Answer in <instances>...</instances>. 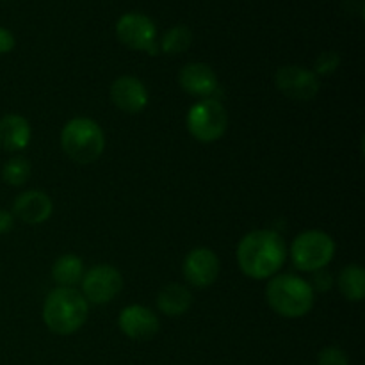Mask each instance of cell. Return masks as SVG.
I'll return each mask as SVG.
<instances>
[{
	"mask_svg": "<svg viewBox=\"0 0 365 365\" xmlns=\"http://www.w3.org/2000/svg\"><path fill=\"white\" fill-rule=\"evenodd\" d=\"M341 66V56L337 52H323L316 59L314 73L316 75H331Z\"/></svg>",
	"mask_w": 365,
	"mask_h": 365,
	"instance_id": "21",
	"label": "cell"
},
{
	"mask_svg": "<svg viewBox=\"0 0 365 365\" xmlns=\"http://www.w3.org/2000/svg\"><path fill=\"white\" fill-rule=\"evenodd\" d=\"M61 146L75 163L91 164L103 153L106 138L96 121L89 118H73L63 127Z\"/></svg>",
	"mask_w": 365,
	"mask_h": 365,
	"instance_id": "4",
	"label": "cell"
},
{
	"mask_svg": "<svg viewBox=\"0 0 365 365\" xmlns=\"http://www.w3.org/2000/svg\"><path fill=\"white\" fill-rule=\"evenodd\" d=\"M331 284H334V280H331V274L327 269L314 271V280L310 284L312 291H328Z\"/></svg>",
	"mask_w": 365,
	"mask_h": 365,
	"instance_id": "23",
	"label": "cell"
},
{
	"mask_svg": "<svg viewBox=\"0 0 365 365\" xmlns=\"http://www.w3.org/2000/svg\"><path fill=\"white\" fill-rule=\"evenodd\" d=\"M118 327L132 341H150L159 331V319L150 309L143 305H130L121 310L118 317Z\"/></svg>",
	"mask_w": 365,
	"mask_h": 365,
	"instance_id": "11",
	"label": "cell"
},
{
	"mask_svg": "<svg viewBox=\"0 0 365 365\" xmlns=\"http://www.w3.org/2000/svg\"><path fill=\"white\" fill-rule=\"evenodd\" d=\"M266 299L278 316L296 319L312 310L314 291L309 282L296 274H278L267 284Z\"/></svg>",
	"mask_w": 365,
	"mask_h": 365,
	"instance_id": "3",
	"label": "cell"
},
{
	"mask_svg": "<svg viewBox=\"0 0 365 365\" xmlns=\"http://www.w3.org/2000/svg\"><path fill=\"white\" fill-rule=\"evenodd\" d=\"M14 45H16V41H14L13 32H11L9 29L0 27V56L11 52V50L14 48Z\"/></svg>",
	"mask_w": 365,
	"mask_h": 365,
	"instance_id": "24",
	"label": "cell"
},
{
	"mask_svg": "<svg viewBox=\"0 0 365 365\" xmlns=\"http://www.w3.org/2000/svg\"><path fill=\"white\" fill-rule=\"evenodd\" d=\"M185 123L196 141L214 143L227 132L228 116L223 103L214 98H203L189 109Z\"/></svg>",
	"mask_w": 365,
	"mask_h": 365,
	"instance_id": "6",
	"label": "cell"
},
{
	"mask_svg": "<svg viewBox=\"0 0 365 365\" xmlns=\"http://www.w3.org/2000/svg\"><path fill=\"white\" fill-rule=\"evenodd\" d=\"M178 84L185 93L200 98H210L217 91L216 73L203 63L185 64L178 75Z\"/></svg>",
	"mask_w": 365,
	"mask_h": 365,
	"instance_id": "14",
	"label": "cell"
},
{
	"mask_svg": "<svg viewBox=\"0 0 365 365\" xmlns=\"http://www.w3.org/2000/svg\"><path fill=\"white\" fill-rule=\"evenodd\" d=\"M14 227V216L9 210L0 209V235L7 234V232L13 230Z\"/></svg>",
	"mask_w": 365,
	"mask_h": 365,
	"instance_id": "25",
	"label": "cell"
},
{
	"mask_svg": "<svg viewBox=\"0 0 365 365\" xmlns=\"http://www.w3.org/2000/svg\"><path fill=\"white\" fill-rule=\"evenodd\" d=\"M31 125L20 114H6L0 120V148L6 152H21L31 141Z\"/></svg>",
	"mask_w": 365,
	"mask_h": 365,
	"instance_id": "15",
	"label": "cell"
},
{
	"mask_svg": "<svg viewBox=\"0 0 365 365\" xmlns=\"http://www.w3.org/2000/svg\"><path fill=\"white\" fill-rule=\"evenodd\" d=\"M116 36L125 46L148 56H157L160 52L157 43V27L146 14L127 13L118 20Z\"/></svg>",
	"mask_w": 365,
	"mask_h": 365,
	"instance_id": "7",
	"label": "cell"
},
{
	"mask_svg": "<svg viewBox=\"0 0 365 365\" xmlns=\"http://www.w3.org/2000/svg\"><path fill=\"white\" fill-rule=\"evenodd\" d=\"M339 289L348 302H362L365 296V271L359 264L346 266L339 274Z\"/></svg>",
	"mask_w": 365,
	"mask_h": 365,
	"instance_id": "18",
	"label": "cell"
},
{
	"mask_svg": "<svg viewBox=\"0 0 365 365\" xmlns=\"http://www.w3.org/2000/svg\"><path fill=\"white\" fill-rule=\"evenodd\" d=\"M110 100L127 114H139L148 106V91L139 78L123 75L110 86Z\"/></svg>",
	"mask_w": 365,
	"mask_h": 365,
	"instance_id": "12",
	"label": "cell"
},
{
	"mask_svg": "<svg viewBox=\"0 0 365 365\" xmlns=\"http://www.w3.org/2000/svg\"><path fill=\"white\" fill-rule=\"evenodd\" d=\"M192 305V296L187 287L180 284H170L157 296V307L163 314L171 317L184 316Z\"/></svg>",
	"mask_w": 365,
	"mask_h": 365,
	"instance_id": "16",
	"label": "cell"
},
{
	"mask_svg": "<svg viewBox=\"0 0 365 365\" xmlns=\"http://www.w3.org/2000/svg\"><path fill=\"white\" fill-rule=\"evenodd\" d=\"M89 303L73 287H57L48 292L43 305V321L57 335H71L84 327Z\"/></svg>",
	"mask_w": 365,
	"mask_h": 365,
	"instance_id": "2",
	"label": "cell"
},
{
	"mask_svg": "<svg viewBox=\"0 0 365 365\" xmlns=\"http://www.w3.org/2000/svg\"><path fill=\"white\" fill-rule=\"evenodd\" d=\"M84 277V262L73 253L59 257L52 267V278L59 287H73Z\"/></svg>",
	"mask_w": 365,
	"mask_h": 365,
	"instance_id": "17",
	"label": "cell"
},
{
	"mask_svg": "<svg viewBox=\"0 0 365 365\" xmlns=\"http://www.w3.org/2000/svg\"><path fill=\"white\" fill-rule=\"evenodd\" d=\"M184 277L195 287H210L220 277V259L209 248H196L184 260Z\"/></svg>",
	"mask_w": 365,
	"mask_h": 365,
	"instance_id": "10",
	"label": "cell"
},
{
	"mask_svg": "<svg viewBox=\"0 0 365 365\" xmlns=\"http://www.w3.org/2000/svg\"><path fill=\"white\" fill-rule=\"evenodd\" d=\"M284 239L274 230H253L237 246V264L246 277L264 280L278 273L285 262Z\"/></svg>",
	"mask_w": 365,
	"mask_h": 365,
	"instance_id": "1",
	"label": "cell"
},
{
	"mask_svg": "<svg viewBox=\"0 0 365 365\" xmlns=\"http://www.w3.org/2000/svg\"><path fill=\"white\" fill-rule=\"evenodd\" d=\"M29 177H31V164L24 157H13L4 164L2 178L6 184L20 187L29 180Z\"/></svg>",
	"mask_w": 365,
	"mask_h": 365,
	"instance_id": "20",
	"label": "cell"
},
{
	"mask_svg": "<svg viewBox=\"0 0 365 365\" xmlns=\"http://www.w3.org/2000/svg\"><path fill=\"white\" fill-rule=\"evenodd\" d=\"M274 84L278 91L284 93L287 98L302 100V102L316 98L321 88L319 78L314 71L303 66H294V64L282 66L274 75Z\"/></svg>",
	"mask_w": 365,
	"mask_h": 365,
	"instance_id": "9",
	"label": "cell"
},
{
	"mask_svg": "<svg viewBox=\"0 0 365 365\" xmlns=\"http://www.w3.org/2000/svg\"><path fill=\"white\" fill-rule=\"evenodd\" d=\"M334 253L335 242L330 235L321 230H307L292 242L291 259L299 271L314 273L324 269L334 259Z\"/></svg>",
	"mask_w": 365,
	"mask_h": 365,
	"instance_id": "5",
	"label": "cell"
},
{
	"mask_svg": "<svg viewBox=\"0 0 365 365\" xmlns=\"http://www.w3.org/2000/svg\"><path fill=\"white\" fill-rule=\"evenodd\" d=\"M317 365H349V359L341 348L330 346V348L321 349L317 355Z\"/></svg>",
	"mask_w": 365,
	"mask_h": 365,
	"instance_id": "22",
	"label": "cell"
},
{
	"mask_svg": "<svg viewBox=\"0 0 365 365\" xmlns=\"http://www.w3.org/2000/svg\"><path fill=\"white\" fill-rule=\"evenodd\" d=\"M192 43V32L191 29L185 25H175L171 27L166 34L163 36L159 50H163L168 56H177V53L185 52Z\"/></svg>",
	"mask_w": 365,
	"mask_h": 365,
	"instance_id": "19",
	"label": "cell"
},
{
	"mask_svg": "<svg viewBox=\"0 0 365 365\" xmlns=\"http://www.w3.org/2000/svg\"><path fill=\"white\" fill-rule=\"evenodd\" d=\"M53 212V203L50 196L43 191H25L14 200L13 216L25 225L45 223Z\"/></svg>",
	"mask_w": 365,
	"mask_h": 365,
	"instance_id": "13",
	"label": "cell"
},
{
	"mask_svg": "<svg viewBox=\"0 0 365 365\" xmlns=\"http://www.w3.org/2000/svg\"><path fill=\"white\" fill-rule=\"evenodd\" d=\"M123 287V277L113 266H95L82 277V296L93 305L109 303L120 294Z\"/></svg>",
	"mask_w": 365,
	"mask_h": 365,
	"instance_id": "8",
	"label": "cell"
}]
</instances>
